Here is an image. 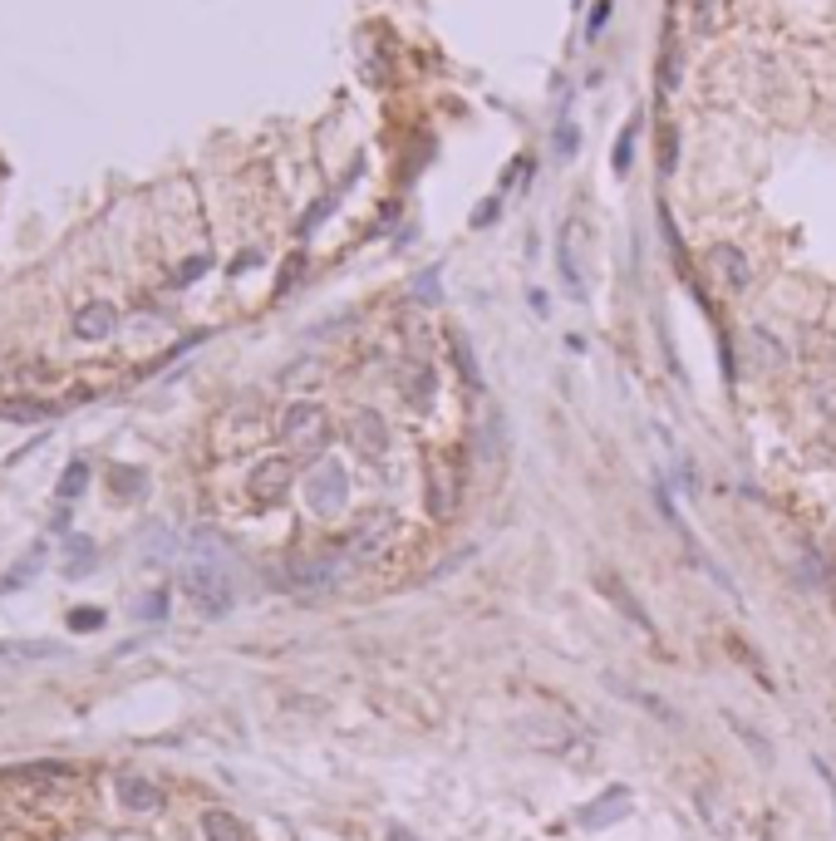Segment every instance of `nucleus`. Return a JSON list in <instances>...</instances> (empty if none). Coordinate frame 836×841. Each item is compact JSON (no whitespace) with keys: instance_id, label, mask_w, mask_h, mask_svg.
I'll return each mask as SVG.
<instances>
[{"instance_id":"obj_1","label":"nucleus","mask_w":836,"mask_h":841,"mask_svg":"<svg viewBox=\"0 0 836 841\" xmlns=\"http://www.w3.org/2000/svg\"><path fill=\"white\" fill-rule=\"evenodd\" d=\"M581 251H586V222L571 217L556 237V271H561V286L571 301H586V271H581Z\"/></svg>"},{"instance_id":"obj_2","label":"nucleus","mask_w":836,"mask_h":841,"mask_svg":"<svg viewBox=\"0 0 836 841\" xmlns=\"http://www.w3.org/2000/svg\"><path fill=\"white\" fill-rule=\"evenodd\" d=\"M281 433L296 453H320L330 443V419H325L320 404H291L286 419H281Z\"/></svg>"},{"instance_id":"obj_3","label":"nucleus","mask_w":836,"mask_h":841,"mask_svg":"<svg viewBox=\"0 0 836 841\" xmlns=\"http://www.w3.org/2000/svg\"><path fill=\"white\" fill-rule=\"evenodd\" d=\"M305 502H310V512H320V517L345 512V502H350V478H345V468H340V463H320V468L305 478Z\"/></svg>"},{"instance_id":"obj_4","label":"nucleus","mask_w":836,"mask_h":841,"mask_svg":"<svg viewBox=\"0 0 836 841\" xmlns=\"http://www.w3.org/2000/svg\"><path fill=\"white\" fill-rule=\"evenodd\" d=\"M291 478H296L291 458H261V463L251 468V478H246V492H251V502L276 507V502L291 492Z\"/></svg>"},{"instance_id":"obj_5","label":"nucleus","mask_w":836,"mask_h":841,"mask_svg":"<svg viewBox=\"0 0 836 841\" xmlns=\"http://www.w3.org/2000/svg\"><path fill=\"white\" fill-rule=\"evenodd\" d=\"M394 537H399V517L379 507V512H369V517L359 522L355 537L345 541V556H350V561H369V556H379Z\"/></svg>"},{"instance_id":"obj_6","label":"nucleus","mask_w":836,"mask_h":841,"mask_svg":"<svg viewBox=\"0 0 836 841\" xmlns=\"http://www.w3.org/2000/svg\"><path fill=\"white\" fill-rule=\"evenodd\" d=\"M709 271H714L728 291H743V286L753 281V266H748V256H743L738 246H728V241H718L714 251H709Z\"/></svg>"},{"instance_id":"obj_7","label":"nucleus","mask_w":836,"mask_h":841,"mask_svg":"<svg viewBox=\"0 0 836 841\" xmlns=\"http://www.w3.org/2000/svg\"><path fill=\"white\" fill-rule=\"evenodd\" d=\"M350 438H355V448L364 458H379V453H389V423L379 419L374 409H359L355 423H350Z\"/></svg>"},{"instance_id":"obj_8","label":"nucleus","mask_w":836,"mask_h":841,"mask_svg":"<svg viewBox=\"0 0 836 841\" xmlns=\"http://www.w3.org/2000/svg\"><path fill=\"white\" fill-rule=\"evenodd\" d=\"M448 350H453V364H458L463 384H468V389H478V394H482V374H478V360H473V345H468V335H463L458 325L448 330Z\"/></svg>"},{"instance_id":"obj_9","label":"nucleus","mask_w":836,"mask_h":841,"mask_svg":"<svg viewBox=\"0 0 836 841\" xmlns=\"http://www.w3.org/2000/svg\"><path fill=\"white\" fill-rule=\"evenodd\" d=\"M428 507H433V517H453V507H458V482H453V473H448V468H438V473H433Z\"/></svg>"},{"instance_id":"obj_10","label":"nucleus","mask_w":836,"mask_h":841,"mask_svg":"<svg viewBox=\"0 0 836 841\" xmlns=\"http://www.w3.org/2000/svg\"><path fill=\"white\" fill-rule=\"evenodd\" d=\"M404 389H409V404H414V409H428V404H433V389H438V379H433V369L409 364V369H404Z\"/></svg>"},{"instance_id":"obj_11","label":"nucleus","mask_w":836,"mask_h":841,"mask_svg":"<svg viewBox=\"0 0 836 841\" xmlns=\"http://www.w3.org/2000/svg\"><path fill=\"white\" fill-rule=\"evenodd\" d=\"M109 330H114V310H109V305H89V310L74 320V335H79V340H104Z\"/></svg>"},{"instance_id":"obj_12","label":"nucleus","mask_w":836,"mask_h":841,"mask_svg":"<svg viewBox=\"0 0 836 841\" xmlns=\"http://www.w3.org/2000/svg\"><path fill=\"white\" fill-rule=\"evenodd\" d=\"M600 586H605V596H610V601L620 605L625 615H635V620H640V625L650 630V620H645V610H640V605H635V601H630V596H625V586H620V581H615L610 571H600Z\"/></svg>"},{"instance_id":"obj_13","label":"nucleus","mask_w":836,"mask_h":841,"mask_svg":"<svg viewBox=\"0 0 836 841\" xmlns=\"http://www.w3.org/2000/svg\"><path fill=\"white\" fill-rule=\"evenodd\" d=\"M635 133H640V119H630L620 128V138H615V173H630V153H635Z\"/></svg>"},{"instance_id":"obj_14","label":"nucleus","mask_w":836,"mask_h":841,"mask_svg":"<svg viewBox=\"0 0 836 841\" xmlns=\"http://www.w3.org/2000/svg\"><path fill=\"white\" fill-rule=\"evenodd\" d=\"M551 143H556V158H561V163H566V158H576V148H581V133H576V123L561 119V123H556V138H551Z\"/></svg>"},{"instance_id":"obj_15","label":"nucleus","mask_w":836,"mask_h":841,"mask_svg":"<svg viewBox=\"0 0 836 841\" xmlns=\"http://www.w3.org/2000/svg\"><path fill=\"white\" fill-rule=\"evenodd\" d=\"M414 291H418V301H438L443 296V281H438V271H423L414 281Z\"/></svg>"},{"instance_id":"obj_16","label":"nucleus","mask_w":836,"mask_h":841,"mask_svg":"<svg viewBox=\"0 0 836 841\" xmlns=\"http://www.w3.org/2000/svg\"><path fill=\"white\" fill-rule=\"evenodd\" d=\"M605 20H610V0H596V10H591V20H586V35H591V40L605 30Z\"/></svg>"},{"instance_id":"obj_17","label":"nucleus","mask_w":836,"mask_h":841,"mask_svg":"<svg viewBox=\"0 0 836 841\" xmlns=\"http://www.w3.org/2000/svg\"><path fill=\"white\" fill-rule=\"evenodd\" d=\"M232 827H237V822H227V817H212V841H246V837H237Z\"/></svg>"},{"instance_id":"obj_18","label":"nucleus","mask_w":836,"mask_h":841,"mask_svg":"<svg viewBox=\"0 0 836 841\" xmlns=\"http://www.w3.org/2000/svg\"><path fill=\"white\" fill-rule=\"evenodd\" d=\"M492 217H497V202H487V207H482V212H473V227H487V222H492Z\"/></svg>"}]
</instances>
